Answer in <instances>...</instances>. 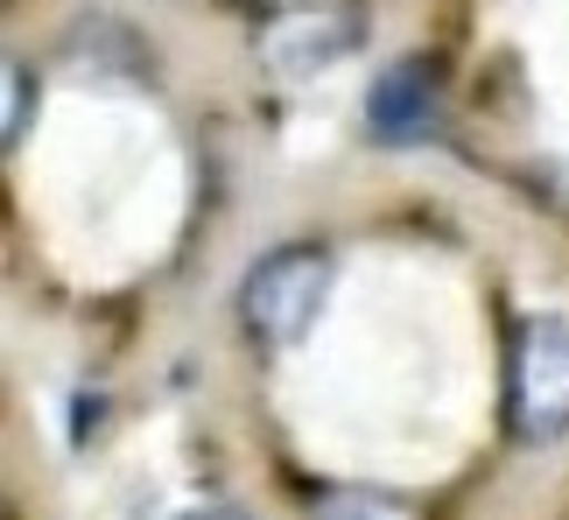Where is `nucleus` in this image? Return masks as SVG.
<instances>
[{
    "instance_id": "obj_2",
    "label": "nucleus",
    "mask_w": 569,
    "mask_h": 520,
    "mask_svg": "<svg viewBox=\"0 0 569 520\" xmlns=\"http://www.w3.org/2000/svg\"><path fill=\"white\" fill-rule=\"evenodd\" d=\"M507 422L520 443H556L569 429V317H520L507 352Z\"/></svg>"
},
{
    "instance_id": "obj_7",
    "label": "nucleus",
    "mask_w": 569,
    "mask_h": 520,
    "mask_svg": "<svg viewBox=\"0 0 569 520\" xmlns=\"http://www.w3.org/2000/svg\"><path fill=\"white\" fill-rule=\"evenodd\" d=\"M177 520H253V513H239V507H190V513H177Z\"/></svg>"
},
{
    "instance_id": "obj_6",
    "label": "nucleus",
    "mask_w": 569,
    "mask_h": 520,
    "mask_svg": "<svg viewBox=\"0 0 569 520\" xmlns=\"http://www.w3.org/2000/svg\"><path fill=\"white\" fill-rule=\"evenodd\" d=\"M29 120H36V78H29V63H0V141L21 148V134H29Z\"/></svg>"
},
{
    "instance_id": "obj_1",
    "label": "nucleus",
    "mask_w": 569,
    "mask_h": 520,
    "mask_svg": "<svg viewBox=\"0 0 569 520\" xmlns=\"http://www.w3.org/2000/svg\"><path fill=\"white\" fill-rule=\"evenodd\" d=\"M331 274H338L331 247H310V240L274 247L239 281V323H247L260 344H302L317 331L323 302H331Z\"/></svg>"
},
{
    "instance_id": "obj_4",
    "label": "nucleus",
    "mask_w": 569,
    "mask_h": 520,
    "mask_svg": "<svg viewBox=\"0 0 569 520\" xmlns=\"http://www.w3.org/2000/svg\"><path fill=\"white\" fill-rule=\"evenodd\" d=\"M366 127H373V141H387V148H415L436 127V71L422 57H401V63H387L373 78V92H366Z\"/></svg>"
},
{
    "instance_id": "obj_3",
    "label": "nucleus",
    "mask_w": 569,
    "mask_h": 520,
    "mask_svg": "<svg viewBox=\"0 0 569 520\" xmlns=\"http://www.w3.org/2000/svg\"><path fill=\"white\" fill-rule=\"evenodd\" d=\"M366 42V8L359 0H296V8L268 14V29L253 36V57L268 63L281 84H310L317 71L345 63Z\"/></svg>"
},
{
    "instance_id": "obj_5",
    "label": "nucleus",
    "mask_w": 569,
    "mask_h": 520,
    "mask_svg": "<svg viewBox=\"0 0 569 520\" xmlns=\"http://www.w3.org/2000/svg\"><path fill=\"white\" fill-rule=\"evenodd\" d=\"M310 520H422L401 492H380V486H338L310 507Z\"/></svg>"
}]
</instances>
